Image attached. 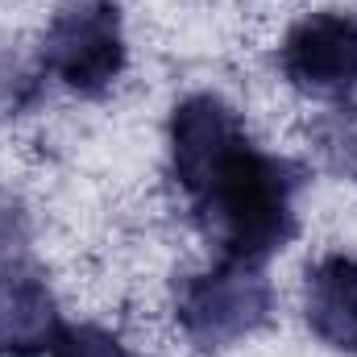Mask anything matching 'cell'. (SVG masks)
Returning a JSON list of instances; mask_svg holds the SVG:
<instances>
[{
    "mask_svg": "<svg viewBox=\"0 0 357 357\" xmlns=\"http://www.w3.org/2000/svg\"><path fill=\"white\" fill-rule=\"evenodd\" d=\"M38 91L33 71H25L17 59H0V116H17Z\"/></svg>",
    "mask_w": 357,
    "mask_h": 357,
    "instance_id": "obj_9",
    "label": "cell"
},
{
    "mask_svg": "<svg viewBox=\"0 0 357 357\" xmlns=\"http://www.w3.org/2000/svg\"><path fill=\"white\" fill-rule=\"evenodd\" d=\"M303 320L324 345H333L341 354H357V258L354 254H324L320 262L307 266Z\"/></svg>",
    "mask_w": 357,
    "mask_h": 357,
    "instance_id": "obj_6",
    "label": "cell"
},
{
    "mask_svg": "<svg viewBox=\"0 0 357 357\" xmlns=\"http://www.w3.org/2000/svg\"><path fill=\"white\" fill-rule=\"evenodd\" d=\"M312 150L320 154V162L333 175L357 183V104H337L333 112L316 116Z\"/></svg>",
    "mask_w": 357,
    "mask_h": 357,
    "instance_id": "obj_7",
    "label": "cell"
},
{
    "mask_svg": "<svg viewBox=\"0 0 357 357\" xmlns=\"http://www.w3.org/2000/svg\"><path fill=\"white\" fill-rule=\"evenodd\" d=\"M129 63L121 4L67 0L42 33V67L79 96H104Z\"/></svg>",
    "mask_w": 357,
    "mask_h": 357,
    "instance_id": "obj_3",
    "label": "cell"
},
{
    "mask_svg": "<svg viewBox=\"0 0 357 357\" xmlns=\"http://www.w3.org/2000/svg\"><path fill=\"white\" fill-rule=\"evenodd\" d=\"M278 71L312 100H349L357 88V21L333 8L299 17L278 46Z\"/></svg>",
    "mask_w": 357,
    "mask_h": 357,
    "instance_id": "obj_4",
    "label": "cell"
},
{
    "mask_svg": "<svg viewBox=\"0 0 357 357\" xmlns=\"http://www.w3.org/2000/svg\"><path fill=\"white\" fill-rule=\"evenodd\" d=\"M274 312V287L262 262L220 258L175 287V320L195 349H229L254 337Z\"/></svg>",
    "mask_w": 357,
    "mask_h": 357,
    "instance_id": "obj_2",
    "label": "cell"
},
{
    "mask_svg": "<svg viewBox=\"0 0 357 357\" xmlns=\"http://www.w3.org/2000/svg\"><path fill=\"white\" fill-rule=\"evenodd\" d=\"M50 357H133L129 345L100 328V324H63L54 345H50Z\"/></svg>",
    "mask_w": 357,
    "mask_h": 357,
    "instance_id": "obj_8",
    "label": "cell"
},
{
    "mask_svg": "<svg viewBox=\"0 0 357 357\" xmlns=\"http://www.w3.org/2000/svg\"><path fill=\"white\" fill-rule=\"evenodd\" d=\"M59 328H63V316L50 287L33 270H4L0 274V357L50 354Z\"/></svg>",
    "mask_w": 357,
    "mask_h": 357,
    "instance_id": "obj_5",
    "label": "cell"
},
{
    "mask_svg": "<svg viewBox=\"0 0 357 357\" xmlns=\"http://www.w3.org/2000/svg\"><path fill=\"white\" fill-rule=\"evenodd\" d=\"M171 178L220 258L266 262L299 229L295 195L303 171L266 154L237 108L212 91L183 96L171 112Z\"/></svg>",
    "mask_w": 357,
    "mask_h": 357,
    "instance_id": "obj_1",
    "label": "cell"
}]
</instances>
